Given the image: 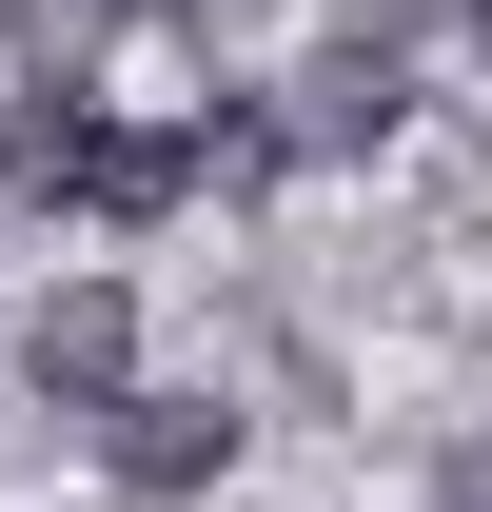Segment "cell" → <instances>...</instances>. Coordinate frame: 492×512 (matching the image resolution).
Wrapping results in <instances>:
<instances>
[{
  "label": "cell",
  "mask_w": 492,
  "mask_h": 512,
  "mask_svg": "<svg viewBox=\"0 0 492 512\" xmlns=\"http://www.w3.org/2000/svg\"><path fill=\"white\" fill-rule=\"evenodd\" d=\"M453 512H473V493H453Z\"/></svg>",
  "instance_id": "ba28073f"
},
{
  "label": "cell",
  "mask_w": 492,
  "mask_h": 512,
  "mask_svg": "<svg viewBox=\"0 0 492 512\" xmlns=\"http://www.w3.org/2000/svg\"><path fill=\"white\" fill-rule=\"evenodd\" d=\"M99 99H79V79H20V99H0V197H40V217H99Z\"/></svg>",
  "instance_id": "7a4b0ae2"
},
{
  "label": "cell",
  "mask_w": 492,
  "mask_h": 512,
  "mask_svg": "<svg viewBox=\"0 0 492 512\" xmlns=\"http://www.w3.org/2000/svg\"><path fill=\"white\" fill-rule=\"evenodd\" d=\"M20 375H40V414H119L138 394V296L119 276H60V296L20 316Z\"/></svg>",
  "instance_id": "6da1fadb"
},
{
  "label": "cell",
  "mask_w": 492,
  "mask_h": 512,
  "mask_svg": "<svg viewBox=\"0 0 492 512\" xmlns=\"http://www.w3.org/2000/svg\"><path fill=\"white\" fill-rule=\"evenodd\" d=\"M276 99H296V158H355V138H394V99H414V79H394V40H355V20H335V60L276 79Z\"/></svg>",
  "instance_id": "277c9868"
},
{
  "label": "cell",
  "mask_w": 492,
  "mask_h": 512,
  "mask_svg": "<svg viewBox=\"0 0 492 512\" xmlns=\"http://www.w3.org/2000/svg\"><path fill=\"white\" fill-rule=\"evenodd\" d=\"M197 197V119H119L99 138V217H178Z\"/></svg>",
  "instance_id": "5b68a950"
},
{
  "label": "cell",
  "mask_w": 492,
  "mask_h": 512,
  "mask_svg": "<svg viewBox=\"0 0 492 512\" xmlns=\"http://www.w3.org/2000/svg\"><path fill=\"white\" fill-rule=\"evenodd\" d=\"M99 453H119V493H217V473H237V414H217V394H119V414H99Z\"/></svg>",
  "instance_id": "3957f363"
},
{
  "label": "cell",
  "mask_w": 492,
  "mask_h": 512,
  "mask_svg": "<svg viewBox=\"0 0 492 512\" xmlns=\"http://www.w3.org/2000/svg\"><path fill=\"white\" fill-rule=\"evenodd\" d=\"M335 20H355V40H414V20H433V0H335Z\"/></svg>",
  "instance_id": "8992f818"
},
{
  "label": "cell",
  "mask_w": 492,
  "mask_h": 512,
  "mask_svg": "<svg viewBox=\"0 0 492 512\" xmlns=\"http://www.w3.org/2000/svg\"><path fill=\"white\" fill-rule=\"evenodd\" d=\"M453 20H473V60H492V0H453Z\"/></svg>",
  "instance_id": "52a82bcc"
}]
</instances>
